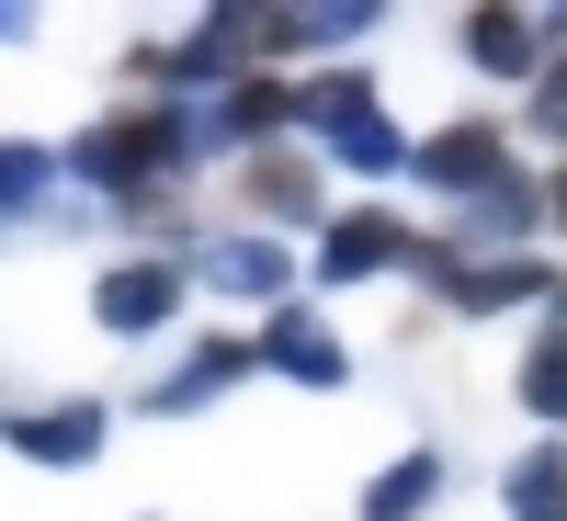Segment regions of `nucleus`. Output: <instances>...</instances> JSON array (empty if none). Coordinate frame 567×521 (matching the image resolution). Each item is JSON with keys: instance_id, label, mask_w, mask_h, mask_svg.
<instances>
[{"instance_id": "1", "label": "nucleus", "mask_w": 567, "mask_h": 521, "mask_svg": "<svg viewBox=\"0 0 567 521\" xmlns=\"http://www.w3.org/2000/svg\"><path fill=\"white\" fill-rule=\"evenodd\" d=\"M499 170H511V136H499L488 114H454V125H432V136H409V181H420V194H443V205L488 194Z\"/></svg>"}, {"instance_id": "2", "label": "nucleus", "mask_w": 567, "mask_h": 521, "mask_svg": "<svg viewBox=\"0 0 567 521\" xmlns=\"http://www.w3.org/2000/svg\"><path fill=\"white\" fill-rule=\"evenodd\" d=\"M420 261V239H409V216L398 205H341V216H329L318 227V283H374V272H409Z\"/></svg>"}, {"instance_id": "3", "label": "nucleus", "mask_w": 567, "mask_h": 521, "mask_svg": "<svg viewBox=\"0 0 567 521\" xmlns=\"http://www.w3.org/2000/svg\"><path fill=\"white\" fill-rule=\"evenodd\" d=\"M182 295H194V272L159 261V250H136V261H114L103 283H91V329H114V341H148V329L182 317Z\"/></svg>"}, {"instance_id": "4", "label": "nucleus", "mask_w": 567, "mask_h": 521, "mask_svg": "<svg viewBox=\"0 0 567 521\" xmlns=\"http://www.w3.org/2000/svg\"><path fill=\"white\" fill-rule=\"evenodd\" d=\"M0 431H12L23 465H45V477H80V465H103L114 408H103V397H45V408H12Z\"/></svg>"}, {"instance_id": "5", "label": "nucleus", "mask_w": 567, "mask_h": 521, "mask_svg": "<svg viewBox=\"0 0 567 521\" xmlns=\"http://www.w3.org/2000/svg\"><path fill=\"white\" fill-rule=\"evenodd\" d=\"M261 374L329 397V386H352V341H341L329 317H307V306H272V317H261Z\"/></svg>"}, {"instance_id": "6", "label": "nucleus", "mask_w": 567, "mask_h": 521, "mask_svg": "<svg viewBox=\"0 0 567 521\" xmlns=\"http://www.w3.org/2000/svg\"><path fill=\"white\" fill-rule=\"evenodd\" d=\"M296 103L307 91L296 80H272V69H250V80H227V91H205V159H227V148H261V136H284L296 125Z\"/></svg>"}, {"instance_id": "7", "label": "nucleus", "mask_w": 567, "mask_h": 521, "mask_svg": "<svg viewBox=\"0 0 567 521\" xmlns=\"http://www.w3.org/2000/svg\"><path fill=\"white\" fill-rule=\"evenodd\" d=\"M194 272L216 283V295H239V306H296V261H284V239H261V227H227V239H205Z\"/></svg>"}, {"instance_id": "8", "label": "nucleus", "mask_w": 567, "mask_h": 521, "mask_svg": "<svg viewBox=\"0 0 567 521\" xmlns=\"http://www.w3.org/2000/svg\"><path fill=\"white\" fill-rule=\"evenodd\" d=\"M250 374H261V341H227V329H216V341H194L182 374H159L136 408H148V419H194V408H216L227 386H250Z\"/></svg>"}, {"instance_id": "9", "label": "nucleus", "mask_w": 567, "mask_h": 521, "mask_svg": "<svg viewBox=\"0 0 567 521\" xmlns=\"http://www.w3.org/2000/svg\"><path fill=\"white\" fill-rule=\"evenodd\" d=\"M250 216H261V239H284V227H329V170H318V148L296 159V148H261L250 159Z\"/></svg>"}, {"instance_id": "10", "label": "nucleus", "mask_w": 567, "mask_h": 521, "mask_svg": "<svg viewBox=\"0 0 567 521\" xmlns=\"http://www.w3.org/2000/svg\"><path fill=\"white\" fill-rule=\"evenodd\" d=\"M454 45H465V69H488V80H534V69H545V23L511 12V0H477Z\"/></svg>"}, {"instance_id": "11", "label": "nucleus", "mask_w": 567, "mask_h": 521, "mask_svg": "<svg viewBox=\"0 0 567 521\" xmlns=\"http://www.w3.org/2000/svg\"><path fill=\"white\" fill-rule=\"evenodd\" d=\"M307 148L329 159V170H363V181H386V170H409V136H398V114H341V125H318Z\"/></svg>"}, {"instance_id": "12", "label": "nucleus", "mask_w": 567, "mask_h": 521, "mask_svg": "<svg viewBox=\"0 0 567 521\" xmlns=\"http://www.w3.org/2000/svg\"><path fill=\"white\" fill-rule=\"evenodd\" d=\"M432 499H443V454H432V442H409V454H386V465L363 477V521H420Z\"/></svg>"}, {"instance_id": "13", "label": "nucleus", "mask_w": 567, "mask_h": 521, "mask_svg": "<svg viewBox=\"0 0 567 521\" xmlns=\"http://www.w3.org/2000/svg\"><path fill=\"white\" fill-rule=\"evenodd\" d=\"M58 181H69V159L45 148V136H0V227L45 216V205H58Z\"/></svg>"}, {"instance_id": "14", "label": "nucleus", "mask_w": 567, "mask_h": 521, "mask_svg": "<svg viewBox=\"0 0 567 521\" xmlns=\"http://www.w3.org/2000/svg\"><path fill=\"white\" fill-rule=\"evenodd\" d=\"M499 510L511 521H567V442H534L499 465Z\"/></svg>"}, {"instance_id": "15", "label": "nucleus", "mask_w": 567, "mask_h": 521, "mask_svg": "<svg viewBox=\"0 0 567 521\" xmlns=\"http://www.w3.org/2000/svg\"><path fill=\"white\" fill-rule=\"evenodd\" d=\"M511 397L545 419V442L567 431V341H556V329H534V352H523V374H511Z\"/></svg>"}, {"instance_id": "16", "label": "nucleus", "mask_w": 567, "mask_h": 521, "mask_svg": "<svg viewBox=\"0 0 567 521\" xmlns=\"http://www.w3.org/2000/svg\"><path fill=\"white\" fill-rule=\"evenodd\" d=\"M374 23H386L374 0H318V12H296V45H307V58H318V45H363Z\"/></svg>"}, {"instance_id": "17", "label": "nucleus", "mask_w": 567, "mask_h": 521, "mask_svg": "<svg viewBox=\"0 0 567 521\" xmlns=\"http://www.w3.org/2000/svg\"><path fill=\"white\" fill-rule=\"evenodd\" d=\"M523 125L567 148V58H545V69H534V103H523Z\"/></svg>"}, {"instance_id": "18", "label": "nucleus", "mask_w": 567, "mask_h": 521, "mask_svg": "<svg viewBox=\"0 0 567 521\" xmlns=\"http://www.w3.org/2000/svg\"><path fill=\"white\" fill-rule=\"evenodd\" d=\"M545 227H556V239H567V159L545 170Z\"/></svg>"}, {"instance_id": "19", "label": "nucleus", "mask_w": 567, "mask_h": 521, "mask_svg": "<svg viewBox=\"0 0 567 521\" xmlns=\"http://www.w3.org/2000/svg\"><path fill=\"white\" fill-rule=\"evenodd\" d=\"M12 34H34V12H23V0H0V45H12Z\"/></svg>"}, {"instance_id": "20", "label": "nucleus", "mask_w": 567, "mask_h": 521, "mask_svg": "<svg viewBox=\"0 0 567 521\" xmlns=\"http://www.w3.org/2000/svg\"><path fill=\"white\" fill-rule=\"evenodd\" d=\"M545 329H556V341H567V283H556V295H545Z\"/></svg>"}]
</instances>
